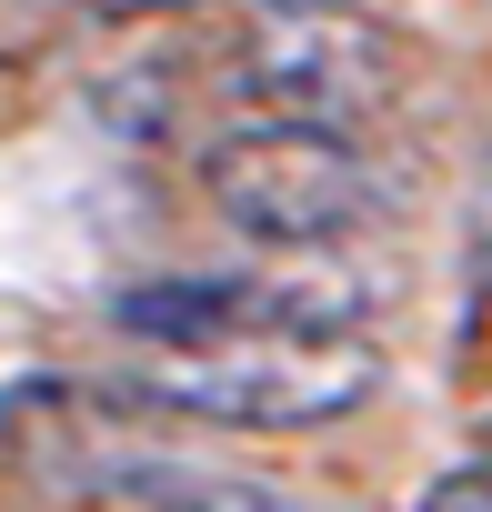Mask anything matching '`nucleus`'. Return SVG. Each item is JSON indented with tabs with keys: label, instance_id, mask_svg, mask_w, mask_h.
I'll return each mask as SVG.
<instances>
[{
	"label": "nucleus",
	"instance_id": "nucleus-6",
	"mask_svg": "<svg viewBox=\"0 0 492 512\" xmlns=\"http://www.w3.org/2000/svg\"><path fill=\"white\" fill-rule=\"evenodd\" d=\"M422 512H492V452H472V462H452V472H432V492H422Z\"/></svg>",
	"mask_w": 492,
	"mask_h": 512
},
{
	"label": "nucleus",
	"instance_id": "nucleus-2",
	"mask_svg": "<svg viewBox=\"0 0 492 512\" xmlns=\"http://www.w3.org/2000/svg\"><path fill=\"white\" fill-rule=\"evenodd\" d=\"M392 302V262H362V241L332 251H262L241 272H171L111 302V332L131 352H201L241 332H372Z\"/></svg>",
	"mask_w": 492,
	"mask_h": 512
},
{
	"label": "nucleus",
	"instance_id": "nucleus-5",
	"mask_svg": "<svg viewBox=\"0 0 492 512\" xmlns=\"http://www.w3.org/2000/svg\"><path fill=\"white\" fill-rule=\"evenodd\" d=\"M71 512H312L292 482H262V472H211V462H131V472H101Z\"/></svg>",
	"mask_w": 492,
	"mask_h": 512
},
{
	"label": "nucleus",
	"instance_id": "nucleus-7",
	"mask_svg": "<svg viewBox=\"0 0 492 512\" xmlns=\"http://www.w3.org/2000/svg\"><path fill=\"white\" fill-rule=\"evenodd\" d=\"M101 21H161V11H201V0H91Z\"/></svg>",
	"mask_w": 492,
	"mask_h": 512
},
{
	"label": "nucleus",
	"instance_id": "nucleus-3",
	"mask_svg": "<svg viewBox=\"0 0 492 512\" xmlns=\"http://www.w3.org/2000/svg\"><path fill=\"white\" fill-rule=\"evenodd\" d=\"M221 71L252 101V121L362 131L412 91V41L362 0H262V11H241Z\"/></svg>",
	"mask_w": 492,
	"mask_h": 512
},
{
	"label": "nucleus",
	"instance_id": "nucleus-4",
	"mask_svg": "<svg viewBox=\"0 0 492 512\" xmlns=\"http://www.w3.org/2000/svg\"><path fill=\"white\" fill-rule=\"evenodd\" d=\"M191 181L262 251H332V241H362L392 211L372 161L342 131H302V121H231V131H211Z\"/></svg>",
	"mask_w": 492,
	"mask_h": 512
},
{
	"label": "nucleus",
	"instance_id": "nucleus-1",
	"mask_svg": "<svg viewBox=\"0 0 492 512\" xmlns=\"http://www.w3.org/2000/svg\"><path fill=\"white\" fill-rule=\"evenodd\" d=\"M121 392L211 432H332L382 392L372 332H241L201 352H131Z\"/></svg>",
	"mask_w": 492,
	"mask_h": 512
}]
</instances>
